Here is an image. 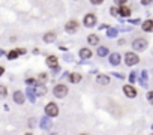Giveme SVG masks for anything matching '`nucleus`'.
<instances>
[{"label": "nucleus", "instance_id": "obj_1", "mask_svg": "<svg viewBox=\"0 0 153 135\" xmlns=\"http://www.w3.org/2000/svg\"><path fill=\"white\" fill-rule=\"evenodd\" d=\"M132 48L135 51H143V50H146L147 48V41L144 39V38H137L134 42H132Z\"/></svg>", "mask_w": 153, "mask_h": 135}, {"label": "nucleus", "instance_id": "obj_2", "mask_svg": "<svg viewBox=\"0 0 153 135\" xmlns=\"http://www.w3.org/2000/svg\"><path fill=\"white\" fill-rule=\"evenodd\" d=\"M53 93L56 98H65L68 95V87L65 84H57L56 87L53 89Z\"/></svg>", "mask_w": 153, "mask_h": 135}, {"label": "nucleus", "instance_id": "obj_3", "mask_svg": "<svg viewBox=\"0 0 153 135\" xmlns=\"http://www.w3.org/2000/svg\"><path fill=\"white\" fill-rule=\"evenodd\" d=\"M45 113H47L48 117H56V116H59V107H57V104H54V102L47 104V107H45Z\"/></svg>", "mask_w": 153, "mask_h": 135}, {"label": "nucleus", "instance_id": "obj_4", "mask_svg": "<svg viewBox=\"0 0 153 135\" xmlns=\"http://www.w3.org/2000/svg\"><path fill=\"white\" fill-rule=\"evenodd\" d=\"M125 62H126V65L128 66H134V65H137V63L140 62V59H138V56L135 53H126Z\"/></svg>", "mask_w": 153, "mask_h": 135}, {"label": "nucleus", "instance_id": "obj_5", "mask_svg": "<svg viewBox=\"0 0 153 135\" xmlns=\"http://www.w3.org/2000/svg\"><path fill=\"white\" fill-rule=\"evenodd\" d=\"M96 24V15L95 14H87L84 17V26L86 27H93Z\"/></svg>", "mask_w": 153, "mask_h": 135}, {"label": "nucleus", "instance_id": "obj_6", "mask_svg": "<svg viewBox=\"0 0 153 135\" xmlns=\"http://www.w3.org/2000/svg\"><path fill=\"white\" fill-rule=\"evenodd\" d=\"M123 92H125V95L128 96V98H135V96H137V89H135L134 86H131V84L125 86L123 87Z\"/></svg>", "mask_w": 153, "mask_h": 135}, {"label": "nucleus", "instance_id": "obj_7", "mask_svg": "<svg viewBox=\"0 0 153 135\" xmlns=\"http://www.w3.org/2000/svg\"><path fill=\"white\" fill-rule=\"evenodd\" d=\"M96 83H98L99 86H107V84H110V77H108V75H104V74H101V75H98V78H96Z\"/></svg>", "mask_w": 153, "mask_h": 135}, {"label": "nucleus", "instance_id": "obj_8", "mask_svg": "<svg viewBox=\"0 0 153 135\" xmlns=\"http://www.w3.org/2000/svg\"><path fill=\"white\" fill-rule=\"evenodd\" d=\"M120 60H122V57H120V54H119V53H113L111 56H110V63H111L113 66L120 65Z\"/></svg>", "mask_w": 153, "mask_h": 135}, {"label": "nucleus", "instance_id": "obj_9", "mask_svg": "<svg viewBox=\"0 0 153 135\" xmlns=\"http://www.w3.org/2000/svg\"><path fill=\"white\" fill-rule=\"evenodd\" d=\"M14 101H15V104H18V105L24 104V95H23V92H20V90L14 92Z\"/></svg>", "mask_w": 153, "mask_h": 135}, {"label": "nucleus", "instance_id": "obj_10", "mask_svg": "<svg viewBox=\"0 0 153 135\" xmlns=\"http://www.w3.org/2000/svg\"><path fill=\"white\" fill-rule=\"evenodd\" d=\"M65 29H66V32H75L77 29H78V23L75 21V20H72V21H68L66 23V27H65Z\"/></svg>", "mask_w": 153, "mask_h": 135}, {"label": "nucleus", "instance_id": "obj_11", "mask_svg": "<svg viewBox=\"0 0 153 135\" xmlns=\"http://www.w3.org/2000/svg\"><path fill=\"white\" fill-rule=\"evenodd\" d=\"M47 65H48L50 68H53V69H56L57 65H59L57 57H56V56H48V57H47Z\"/></svg>", "mask_w": 153, "mask_h": 135}, {"label": "nucleus", "instance_id": "obj_12", "mask_svg": "<svg viewBox=\"0 0 153 135\" xmlns=\"http://www.w3.org/2000/svg\"><path fill=\"white\" fill-rule=\"evenodd\" d=\"M44 41L45 42H54V41H56V33H54V32H48V33H45L44 35Z\"/></svg>", "mask_w": 153, "mask_h": 135}, {"label": "nucleus", "instance_id": "obj_13", "mask_svg": "<svg viewBox=\"0 0 153 135\" xmlns=\"http://www.w3.org/2000/svg\"><path fill=\"white\" fill-rule=\"evenodd\" d=\"M69 81L71 83H74V84H77V83L81 81V75L78 74V72H72V74L69 75Z\"/></svg>", "mask_w": 153, "mask_h": 135}, {"label": "nucleus", "instance_id": "obj_14", "mask_svg": "<svg viewBox=\"0 0 153 135\" xmlns=\"http://www.w3.org/2000/svg\"><path fill=\"white\" fill-rule=\"evenodd\" d=\"M119 14H120L122 17H129V15H131V9H129L128 6L122 5V6L119 8Z\"/></svg>", "mask_w": 153, "mask_h": 135}, {"label": "nucleus", "instance_id": "obj_15", "mask_svg": "<svg viewBox=\"0 0 153 135\" xmlns=\"http://www.w3.org/2000/svg\"><path fill=\"white\" fill-rule=\"evenodd\" d=\"M87 42L90 45H98L99 44V36L98 35H89L87 36Z\"/></svg>", "mask_w": 153, "mask_h": 135}, {"label": "nucleus", "instance_id": "obj_16", "mask_svg": "<svg viewBox=\"0 0 153 135\" xmlns=\"http://www.w3.org/2000/svg\"><path fill=\"white\" fill-rule=\"evenodd\" d=\"M80 56H81V59H90L92 57V51H90L89 48H81L80 50Z\"/></svg>", "mask_w": 153, "mask_h": 135}, {"label": "nucleus", "instance_id": "obj_17", "mask_svg": "<svg viewBox=\"0 0 153 135\" xmlns=\"http://www.w3.org/2000/svg\"><path fill=\"white\" fill-rule=\"evenodd\" d=\"M143 30L144 32H152L153 30V21L152 20H147L143 23Z\"/></svg>", "mask_w": 153, "mask_h": 135}, {"label": "nucleus", "instance_id": "obj_18", "mask_svg": "<svg viewBox=\"0 0 153 135\" xmlns=\"http://www.w3.org/2000/svg\"><path fill=\"white\" fill-rule=\"evenodd\" d=\"M108 53H110V50H108L107 47H99V48H98V56H99V57H105Z\"/></svg>", "mask_w": 153, "mask_h": 135}, {"label": "nucleus", "instance_id": "obj_19", "mask_svg": "<svg viewBox=\"0 0 153 135\" xmlns=\"http://www.w3.org/2000/svg\"><path fill=\"white\" fill-rule=\"evenodd\" d=\"M35 92H36V95L38 96H44V95H47V89H45L44 86H38L35 89Z\"/></svg>", "mask_w": 153, "mask_h": 135}, {"label": "nucleus", "instance_id": "obj_20", "mask_svg": "<svg viewBox=\"0 0 153 135\" xmlns=\"http://www.w3.org/2000/svg\"><path fill=\"white\" fill-rule=\"evenodd\" d=\"M18 54H20V51H18V50H12V51H9L8 59H9V60H14V59L18 57Z\"/></svg>", "mask_w": 153, "mask_h": 135}, {"label": "nucleus", "instance_id": "obj_21", "mask_svg": "<svg viewBox=\"0 0 153 135\" xmlns=\"http://www.w3.org/2000/svg\"><path fill=\"white\" fill-rule=\"evenodd\" d=\"M6 95H8V89H6L5 86L0 84V99H5Z\"/></svg>", "mask_w": 153, "mask_h": 135}, {"label": "nucleus", "instance_id": "obj_22", "mask_svg": "<svg viewBox=\"0 0 153 135\" xmlns=\"http://www.w3.org/2000/svg\"><path fill=\"white\" fill-rule=\"evenodd\" d=\"M42 128L44 129H50L51 128V122L48 119H42Z\"/></svg>", "mask_w": 153, "mask_h": 135}, {"label": "nucleus", "instance_id": "obj_23", "mask_svg": "<svg viewBox=\"0 0 153 135\" xmlns=\"http://www.w3.org/2000/svg\"><path fill=\"white\" fill-rule=\"evenodd\" d=\"M38 81H39V83H45V81H47V74H44V72L39 74L38 75Z\"/></svg>", "mask_w": 153, "mask_h": 135}, {"label": "nucleus", "instance_id": "obj_24", "mask_svg": "<svg viewBox=\"0 0 153 135\" xmlns=\"http://www.w3.org/2000/svg\"><path fill=\"white\" fill-rule=\"evenodd\" d=\"M147 99H149L150 104H153V92H149V93H147Z\"/></svg>", "mask_w": 153, "mask_h": 135}, {"label": "nucleus", "instance_id": "obj_25", "mask_svg": "<svg viewBox=\"0 0 153 135\" xmlns=\"http://www.w3.org/2000/svg\"><path fill=\"white\" fill-rule=\"evenodd\" d=\"M116 35H117V30H114V29L108 30V36H116Z\"/></svg>", "mask_w": 153, "mask_h": 135}, {"label": "nucleus", "instance_id": "obj_26", "mask_svg": "<svg viewBox=\"0 0 153 135\" xmlns=\"http://www.w3.org/2000/svg\"><path fill=\"white\" fill-rule=\"evenodd\" d=\"M90 2H92L93 5H101V3L104 2V0H90Z\"/></svg>", "mask_w": 153, "mask_h": 135}, {"label": "nucleus", "instance_id": "obj_27", "mask_svg": "<svg viewBox=\"0 0 153 135\" xmlns=\"http://www.w3.org/2000/svg\"><path fill=\"white\" fill-rule=\"evenodd\" d=\"M116 2V5H123V3H126V0H114Z\"/></svg>", "mask_w": 153, "mask_h": 135}, {"label": "nucleus", "instance_id": "obj_28", "mask_svg": "<svg viewBox=\"0 0 153 135\" xmlns=\"http://www.w3.org/2000/svg\"><path fill=\"white\" fill-rule=\"evenodd\" d=\"M117 12H119V11H117L116 8H113V9H111V15H117Z\"/></svg>", "mask_w": 153, "mask_h": 135}, {"label": "nucleus", "instance_id": "obj_29", "mask_svg": "<svg viewBox=\"0 0 153 135\" xmlns=\"http://www.w3.org/2000/svg\"><path fill=\"white\" fill-rule=\"evenodd\" d=\"M152 2V0H143V5H149Z\"/></svg>", "mask_w": 153, "mask_h": 135}, {"label": "nucleus", "instance_id": "obj_30", "mask_svg": "<svg viewBox=\"0 0 153 135\" xmlns=\"http://www.w3.org/2000/svg\"><path fill=\"white\" fill-rule=\"evenodd\" d=\"M3 72H5V68H2V66H0V77L3 75Z\"/></svg>", "mask_w": 153, "mask_h": 135}, {"label": "nucleus", "instance_id": "obj_31", "mask_svg": "<svg viewBox=\"0 0 153 135\" xmlns=\"http://www.w3.org/2000/svg\"><path fill=\"white\" fill-rule=\"evenodd\" d=\"M2 53H3V51H2V50H0V56H2Z\"/></svg>", "mask_w": 153, "mask_h": 135}]
</instances>
